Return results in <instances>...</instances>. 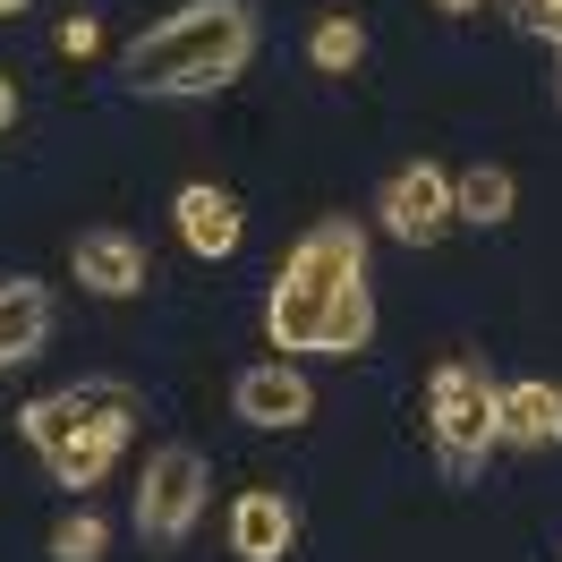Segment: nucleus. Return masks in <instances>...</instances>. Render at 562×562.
Wrapping results in <instances>:
<instances>
[{
  "label": "nucleus",
  "instance_id": "obj_11",
  "mask_svg": "<svg viewBox=\"0 0 562 562\" xmlns=\"http://www.w3.org/2000/svg\"><path fill=\"white\" fill-rule=\"evenodd\" d=\"M69 273L86 281L94 299H137V290H145V247L128 239V231H77Z\"/></svg>",
  "mask_w": 562,
  "mask_h": 562
},
{
  "label": "nucleus",
  "instance_id": "obj_17",
  "mask_svg": "<svg viewBox=\"0 0 562 562\" xmlns=\"http://www.w3.org/2000/svg\"><path fill=\"white\" fill-rule=\"evenodd\" d=\"M60 52H69V60H86V52H94V43H103V26H94V18H69V26H60Z\"/></svg>",
  "mask_w": 562,
  "mask_h": 562
},
{
  "label": "nucleus",
  "instance_id": "obj_8",
  "mask_svg": "<svg viewBox=\"0 0 562 562\" xmlns=\"http://www.w3.org/2000/svg\"><path fill=\"white\" fill-rule=\"evenodd\" d=\"M281 281H307V290H350L367 281V231L358 222H316V231H299V247L281 256Z\"/></svg>",
  "mask_w": 562,
  "mask_h": 562
},
{
  "label": "nucleus",
  "instance_id": "obj_9",
  "mask_svg": "<svg viewBox=\"0 0 562 562\" xmlns=\"http://www.w3.org/2000/svg\"><path fill=\"white\" fill-rule=\"evenodd\" d=\"M171 222H179V239H188V256H205V265H222V256H239L247 239V213L231 188H213V179H188L171 196Z\"/></svg>",
  "mask_w": 562,
  "mask_h": 562
},
{
  "label": "nucleus",
  "instance_id": "obj_14",
  "mask_svg": "<svg viewBox=\"0 0 562 562\" xmlns=\"http://www.w3.org/2000/svg\"><path fill=\"white\" fill-rule=\"evenodd\" d=\"M520 205V179L503 171V162H477V171H452V222L469 231H503Z\"/></svg>",
  "mask_w": 562,
  "mask_h": 562
},
{
  "label": "nucleus",
  "instance_id": "obj_21",
  "mask_svg": "<svg viewBox=\"0 0 562 562\" xmlns=\"http://www.w3.org/2000/svg\"><path fill=\"white\" fill-rule=\"evenodd\" d=\"M26 9H35V0H0V18H26Z\"/></svg>",
  "mask_w": 562,
  "mask_h": 562
},
{
  "label": "nucleus",
  "instance_id": "obj_6",
  "mask_svg": "<svg viewBox=\"0 0 562 562\" xmlns=\"http://www.w3.org/2000/svg\"><path fill=\"white\" fill-rule=\"evenodd\" d=\"M375 222H384L401 247H435L452 231V171L443 162H401L375 196Z\"/></svg>",
  "mask_w": 562,
  "mask_h": 562
},
{
  "label": "nucleus",
  "instance_id": "obj_15",
  "mask_svg": "<svg viewBox=\"0 0 562 562\" xmlns=\"http://www.w3.org/2000/svg\"><path fill=\"white\" fill-rule=\"evenodd\" d=\"M103 546H111V520L94 503H69L52 520V562H103Z\"/></svg>",
  "mask_w": 562,
  "mask_h": 562
},
{
  "label": "nucleus",
  "instance_id": "obj_13",
  "mask_svg": "<svg viewBox=\"0 0 562 562\" xmlns=\"http://www.w3.org/2000/svg\"><path fill=\"white\" fill-rule=\"evenodd\" d=\"M503 443H512V452H546V443H562V384H554V375L503 384Z\"/></svg>",
  "mask_w": 562,
  "mask_h": 562
},
{
  "label": "nucleus",
  "instance_id": "obj_2",
  "mask_svg": "<svg viewBox=\"0 0 562 562\" xmlns=\"http://www.w3.org/2000/svg\"><path fill=\"white\" fill-rule=\"evenodd\" d=\"M18 435L52 469V486H69L86 503L111 477V460L128 452V435H137V392L120 384V375H77L60 392H35L18 409Z\"/></svg>",
  "mask_w": 562,
  "mask_h": 562
},
{
  "label": "nucleus",
  "instance_id": "obj_5",
  "mask_svg": "<svg viewBox=\"0 0 562 562\" xmlns=\"http://www.w3.org/2000/svg\"><path fill=\"white\" fill-rule=\"evenodd\" d=\"M205 494H213V477H205V452L196 443H162V452L145 460V477H137V537L154 546V554H171V546H188L196 537V520H205Z\"/></svg>",
  "mask_w": 562,
  "mask_h": 562
},
{
  "label": "nucleus",
  "instance_id": "obj_4",
  "mask_svg": "<svg viewBox=\"0 0 562 562\" xmlns=\"http://www.w3.org/2000/svg\"><path fill=\"white\" fill-rule=\"evenodd\" d=\"M426 435H435V460H443L452 486H469L486 469V452L503 443V384L477 358H443L435 367V384H426Z\"/></svg>",
  "mask_w": 562,
  "mask_h": 562
},
{
  "label": "nucleus",
  "instance_id": "obj_18",
  "mask_svg": "<svg viewBox=\"0 0 562 562\" xmlns=\"http://www.w3.org/2000/svg\"><path fill=\"white\" fill-rule=\"evenodd\" d=\"M512 9H520V26H528V35H537V26H554V18H562V0H512Z\"/></svg>",
  "mask_w": 562,
  "mask_h": 562
},
{
  "label": "nucleus",
  "instance_id": "obj_20",
  "mask_svg": "<svg viewBox=\"0 0 562 562\" xmlns=\"http://www.w3.org/2000/svg\"><path fill=\"white\" fill-rule=\"evenodd\" d=\"M435 9H443V18H477L486 0H435Z\"/></svg>",
  "mask_w": 562,
  "mask_h": 562
},
{
  "label": "nucleus",
  "instance_id": "obj_16",
  "mask_svg": "<svg viewBox=\"0 0 562 562\" xmlns=\"http://www.w3.org/2000/svg\"><path fill=\"white\" fill-rule=\"evenodd\" d=\"M307 60H316V69H358V60H367V26H358V18H324L316 35H307Z\"/></svg>",
  "mask_w": 562,
  "mask_h": 562
},
{
  "label": "nucleus",
  "instance_id": "obj_7",
  "mask_svg": "<svg viewBox=\"0 0 562 562\" xmlns=\"http://www.w3.org/2000/svg\"><path fill=\"white\" fill-rule=\"evenodd\" d=\"M231 418H247L256 435H290V426L316 418V384L290 367V358H265V367H239L231 375Z\"/></svg>",
  "mask_w": 562,
  "mask_h": 562
},
{
  "label": "nucleus",
  "instance_id": "obj_3",
  "mask_svg": "<svg viewBox=\"0 0 562 562\" xmlns=\"http://www.w3.org/2000/svg\"><path fill=\"white\" fill-rule=\"evenodd\" d=\"M265 341L281 358H358L375 341V290H307V281H273L265 299Z\"/></svg>",
  "mask_w": 562,
  "mask_h": 562
},
{
  "label": "nucleus",
  "instance_id": "obj_19",
  "mask_svg": "<svg viewBox=\"0 0 562 562\" xmlns=\"http://www.w3.org/2000/svg\"><path fill=\"white\" fill-rule=\"evenodd\" d=\"M18 128V86H9V69H0V137Z\"/></svg>",
  "mask_w": 562,
  "mask_h": 562
},
{
  "label": "nucleus",
  "instance_id": "obj_22",
  "mask_svg": "<svg viewBox=\"0 0 562 562\" xmlns=\"http://www.w3.org/2000/svg\"><path fill=\"white\" fill-rule=\"evenodd\" d=\"M537 35H546V43H554V52H562V18H554V26H537Z\"/></svg>",
  "mask_w": 562,
  "mask_h": 562
},
{
  "label": "nucleus",
  "instance_id": "obj_23",
  "mask_svg": "<svg viewBox=\"0 0 562 562\" xmlns=\"http://www.w3.org/2000/svg\"><path fill=\"white\" fill-rule=\"evenodd\" d=\"M554 103H562V77H554Z\"/></svg>",
  "mask_w": 562,
  "mask_h": 562
},
{
  "label": "nucleus",
  "instance_id": "obj_1",
  "mask_svg": "<svg viewBox=\"0 0 562 562\" xmlns=\"http://www.w3.org/2000/svg\"><path fill=\"white\" fill-rule=\"evenodd\" d=\"M256 60V0H179L120 52V86L145 103H196L222 94Z\"/></svg>",
  "mask_w": 562,
  "mask_h": 562
},
{
  "label": "nucleus",
  "instance_id": "obj_10",
  "mask_svg": "<svg viewBox=\"0 0 562 562\" xmlns=\"http://www.w3.org/2000/svg\"><path fill=\"white\" fill-rule=\"evenodd\" d=\"M299 546V503L281 486H247L239 503H231V554L239 562H281Z\"/></svg>",
  "mask_w": 562,
  "mask_h": 562
},
{
  "label": "nucleus",
  "instance_id": "obj_12",
  "mask_svg": "<svg viewBox=\"0 0 562 562\" xmlns=\"http://www.w3.org/2000/svg\"><path fill=\"white\" fill-rule=\"evenodd\" d=\"M43 341H52V290L35 273H9L0 281V375L26 367Z\"/></svg>",
  "mask_w": 562,
  "mask_h": 562
}]
</instances>
